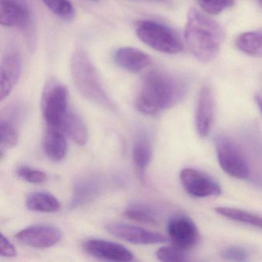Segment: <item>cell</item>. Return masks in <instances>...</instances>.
Wrapping results in <instances>:
<instances>
[{"mask_svg":"<svg viewBox=\"0 0 262 262\" xmlns=\"http://www.w3.org/2000/svg\"><path fill=\"white\" fill-rule=\"evenodd\" d=\"M196 2L205 13L217 15L232 7L235 0H196Z\"/></svg>","mask_w":262,"mask_h":262,"instance_id":"4316f807","label":"cell"},{"mask_svg":"<svg viewBox=\"0 0 262 262\" xmlns=\"http://www.w3.org/2000/svg\"><path fill=\"white\" fill-rule=\"evenodd\" d=\"M64 132L60 128L48 127L44 136L43 148L46 155L53 162H60L67 152V142Z\"/></svg>","mask_w":262,"mask_h":262,"instance_id":"e0dca14e","label":"cell"},{"mask_svg":"<svg viewBox=\"0 0 262 262\" xmlns=\"http://www.w3.org/2000/svg\"><path fill=\"white\" fill-rule=\"evenodd\" d=\"M102 190V182L96 176L80 179L75 185L71 202L72 208L82 206L96 199Z\"/></svg>","mask_w":262,"mask_h":262,"instance_id":"2e32d148","label":"cell"},{"mask_svg":"<svg viewBox=\"0 0 262 262\" xmlns=\"http://www.w3.org/2000/svg\"><path fill=\"white\" fill-rule=\"evenodd\" d=\"M27 208L30 211L38 212H56L60 208L59 200L47 191H34L27 196Z\"/></svg>","mask_w":262,"mask_h":262,"instance_id":"ffe728a7","label":"cell"},{"mask_svg":"<svg viewBox=\"0 0 262 262\" xmlns=\"http://www.w3.org/2000/svg\"><path fill=\"white\" fill-rule=\"evenodd\" d=\"M23 58L20 52L13 48L6 51L0 65V99L4 101L11 93L21 76Z\"/></svg>","mask_w":262,"mask_h":262,"instance_id":"9c48e42d","label":"cell"},{"mask_svg":"<svg viewBox=\"0 0 262 262\" xmlns=\"http://www.w3.org/2000/svg\"><path fill=\"white\" fill-rule=\"evenodd\" d=\"M219 165L228 176L237 179L248 177L249 168L240 150L225 136H217L214 140Z\"/></svg>","mask_w":262,"mask_h":262,"instance_id":"52a82bcc","label":"cell"},{"mask_svg":"<svg viewBox=\"0 0 262 262\" xmlns=\"http://www.w3.org/2000/svg\"><path fill=\"white\" fill-rule=\"evenodd\" d=\"M83 248L89 254L110 261L128 262L134 259V254L123 245L102 239H89L83 243Z\"/></svg>","mask_w":262,"mask_h":262,"instance_id":"4fadbf2b","label":"cell"},{"mask_svg":"<svg viewBox=\"0 0 262 262\" xmlns=\"http://www.w3.org/2000/svg\"><path fill=\"white\" fill-rule=\"evenodd\" d=\"M42 110L47 126L60 128L68 113V91L67 87L54 78L47 81L42 96Z\"/></svg>","mask_w":262,"mask_h":262,"instance_id":"8992f818","label":"cell"},{"mask_svg":"<svg viewBox=\"0 0 262 262\" xmlns=\"http://www.w3.org/2000/svg\"><path fill=\"white\" fill-rule=\"evenodd\" d=\"M168 237L174 246L186 251L197 244L199 234L197 227L189 217L176 215L167 225Z\"/></svg>","mask_w":262,"mask_h":262,"instance_id":"8fae6325","label":"cell"},{"mask_svg":"<svg viewBox=\"0 0 262 262\" xmlns=\"http://www.w3.org/2000/svg\"><path fill=\"white\" fill-rule=\"evenodd\" d=\"M18 131L16 125L1 118L0 120V145L1 151L13 148L17 144Z\"/></svg>","mask_w":262,"mask_h":262,"instance_id":"cb8c5ba5","label":"cell"},{"mask_svg":"<svg viewBox=\"0 0 262 262\" xmlns=\"http://www.w3.org/2000/svg\"><path fill=\"white\" fill-rule=\"evenodd\" d=\"M91 1H99V0H91Z\"/></svg>","mask_w":262,"mask_h":262,"instance_id":"836d02e7","label":"cell"},{"mask_svg":"<svg viewBox=\"0 0 262 262\" xmlns=\"http://www.w3.org/2000/svg\"><path fill=\"white\" fill-rule=\"evenodd\" d=\"M0 24L22 30L30 50L36 45V26L29 0H0Z\"/></svg>","mask_w":262,"mask_h":262,"instance_id":"277c9868","label":"cell"},{"mask_svg":"<svg viewBox=\"0 0 262 262\" xmlns=\"http://www.w3.org/2000/svg\"><path fill=\"white\" fill-rule=\"evenodd\" d=\"M187 83L180 76L161 70L148 72L136 99V108L145 115L158 114L185 97Z\"/></svg>","mask_w":262,"mask_h":262,"instance_id":"6da1fadb","label":"cell"},{"mask_svg":"<svg viewBox=\"0 0 262 262\" xmlns=\"http://www.w3.org/2000/svg\"><path fill=\"white\" fill-rule=\"evenodd\" d=\"M70 70L73 83L84 98L103 108L116 110V105L105 91L97 69L83 49L75 50Z\"/></svg>","mask_w":262,"mask_h":262,"instance_id":"3957f363","label":"cell"},{"mask_svg":"<svg viewBox=\"0 0 262 262\" xmlns=\"http://www.w3.org/2000/svg\"><path fill=\"white\" fill-rule=\"evenodd\" d=\"M248 255L246 250L238 246L228 247L221 251L222 257L229 260L243 261V260H246Z\"/></svg>","mask_w":262,"mask_h":262,"instance_id":"f1b7e54d","label":"cell"},{"mask_svg":"<svg viewBox=\"0 0 262 262\" xmlns=\"http://www.w3.org/2000/svg\"><path fill=\"white\" fill-rule=\"evenodd\" d=\"M255 101L256 103H257V106H258L259 110H260V113H261L262 114V96H256Z\"/></svg>","mask_w":262,"mask_h":262,"instance_id":"4dcf8cb0","label":"cell"},{"mask_svg":"<svg viewBox=\"0 0 262 262\" xmlns=\"http://www.w3.org/2000/svg\"><path fill=\"white\" fill-rule=\"evenodd\" d=\"M235 45L245 54L262 57V30L242 33L236 39Z\"/></svg>","mask_w":262,"mask_h":262,"instance_id":"44dd1931","label":"cell"},{"mask_svg":"<svg viewBox=\"0 0 262 262\" xmlns=\"http://www.w3.org/2000/svg\"><path fill=\"white\" fill-rule=\"evenodd\" d=\"M16 239L27 246L35 248H48L60 242L62 233L56 227L36 225L27 227L16 234Z\"/></svg>","mask_w":262,"mask_h":262,"instance_id":"7c38bea8","label":"cell"},{"mask_svg":"<svg viewBox=\"0 0 262 262\" xmlns=\"http://www.w3.org/2000/svg\"><path fill=\"white\" fill-rule=\"evenodd\" d=\"M16 248L11 243L10 240L7 238L3 233L0 234V255L2 257H16Z\"/></svg>","mask_w":262,"mask_h":262,"instance_id":"f546056e","label":"cell"},{"mask_svg":"<svg viewBox=\"0 0 262 262\" xmlns=\"http://www.w3.org/2000/svg\"><path fill=\"white\" fill-rule=\"evenodd\" d=\"M180 181L185 191L194 198L220 195L222 188L208 174L194 168H184L180 172Z\"/></svg>","mask_w":262,"mask_h":262,"instance_id":"ba28073f","label":"cell"},{"mask_svg":"<svg viewBox=\"0 0 262 262\" xmlns=\"http://www.w3.org/2000/svg\"><path fill=\"white\" fill-rule=\"evenodd\" d=\"M224 38L223 30L217 22L196 9H190L185 39L194 57L203 62L212 60L219 53Z\"/></svg>","mask_w":262,"mask_h":262,"instance_id":"7a4b0ae2","label":"cell"},{"mask_svg":"<svg viewBox=\"0 0 262 262\" xmlns=\"http://www.w3.org/2000/svg\"><path fill=\"white\" fill-rule=\"evenodd\" d=\"M16 174L20 179L33 184H40L45 182L47 176L45 172L29 166H20L16 170Z\"/></svg>","mask_w":262,"mask_h":262,"instance_id":"83f0119b","label":"cell"},{"mask_svg":"<svg viewBox=\"0 0 262 262\" xmlns=\"http://www.w3.org/2000/svg\"><path fill=\"white\" fill-rule=\"evenodd\" d=\"M156 257L161 261L184 262L187 261L185 251L174 246H163L156 252Z\"/></svg>","mask_w":262,"mask_h":262,"instance_id":"484cf974","label":"cell"},{"mask_svg":"<svg viewBox=\"0 0 262 262\" xmlns=\"http://www.w3.org/2000/svg\"><path fill=\"white\" fill-rule=\"evenodd\" d=\"M61 129L75 143L84 145L88 139V132L82 118L72 110H69L62 120Z\"/></svg>","mask_w":262,"mask_h":262,"instance_id":"ac0fdd59","label":"cell"},{"mask_svg":"<svg viewBox=\"0 0 262 262\" xmlns=\"http://www.w3.org/2000/svg\"><path fill=\"white\" fill-rule=\"evenodd\" d=\"M136 35L145 45L160 53L174 55L183 50V44L177 33L156 21H139L136 24Z\"/></svg>","mask_w":262,"mask_h":262,"instance_id":"5b68a950","label":"cell"},{"mask_svg":"<svg viewBox=\"0 0 262 262\" xmlns=\"http://www.w3.org/2000/svg\"><path fill=\"white\" fill-rule=\"evenodd\" d=\"M47 8L60 19L70 21L74 18L75 9L70 0H42Z\"/></svg>","mask_w":262,"mask_h":262,"instance_id":"d4e9b609","label":"cell"},{"mask_svg":"<svg viewBox=\"0 0 262 262\" xmlns=\"http://www.w3.org/2000/svg\"><path fill=\"white\" fill-rule=\"evenodd\" d=\"M257 4L262 8V0H255Z\"/></svg>","mask_w":262,"mask_h":262,"instance_id":"1f68e13d","label":"cell"},{"mask_svg":"<svg viewBox=\"0 0 262 262\" xmlns=\"http://www.w3.org/2000/svg\"><path fill=\"white\" fill-rule=\"evenodd\" d=\"M214 99L208 86H204L199 93L195 113V128L201 138L209 135L214 118Z\"/></svg>","mask_w":262,"mask_h":262,"instance_id":"5bb4252c","label":"cell"},{"mask_svg":"<svg viewBox=\"0 0 262 262\" xmlns=\"http://www.w3.org/2000/svg\"><path fill=\"white\" fill-rule=\"evenodd\" d=\"M214 211L220 215L234 222L246 224V225H250L251 226L262 229L261 216L252 214L244 210L237 209V208H224V207H217Z\"/></svg>","mask_w":262,"mask_h":262,"instance_id":"7402d4cb","label":"cell"},{"mask_svg":"<svg viewBox=\"0 0 262 262\" xmlns=\"http://www.w3.org/2000/svg\"><path fill=\"white\" fill-rule=\"evenodd\" d=\"M152 147L145 135H141L135 141L133 148V162L140 177H144L145 170L151 162Z\"/></svg>","mask_w":262,"mask_h":262,"instance_id":"d6986e66","label":"cell"},{"mask_svg":"<svg viewBox=\"0 0 262 262\" xmlns=\"http://www.w3.org/2000/svg\"><path fill=\"white\" fill-rule=\"evenodd\" d=\"M131 1H139V0H131Z\"/></svg>","mask_w":262,"mask_h":262,"instance_id":"d6a6232c","label":"cell"},{"mask_svg":"<svg viewBox=\"0 0 262 262\" xmlns=\"http://www.w3.org/2000/svg\"><path fill=\"white\" fill-rule=\"evenodd\" d=\"M105 229L119 239L136 245H155L168 242V238L160 233L128 224L120 222L110 223L106 225Z\"/></svg>","mask_w":262,"mask_h":262,"instance_id":"30bf717a","label":"cell"},{"mask_svg":"<svg viewBox=\"0 0 262 262\" xmlns=\"http://www.w3.org/2000/svg\"><path fill=\"white\" fill-rule=\"evenodd\" d=\"M115 62L122 70L138 73L149 67L152 62L151 56L142 50L133 47H122L115 53Z\"/></svg>","mask_w":262,"mask_h":262,"instance_id":"9a60e30c","label":"cell"},{"mask_svg":"<svg viewBox=\"0 0 262 262\" xmlns=\"http://www.w3.org/2000/svg\"><path fill=\"white\" fill-rule=\"evenodd\" d=\"M125 215L132 220L142 224L155 225L157 223L156 211L152 208L145 205H131L125 210Z\"/></svg>","mask_w":262,"mask_h":262,"instance_id":"603a6c76","label":"cell"}]
</instances>
